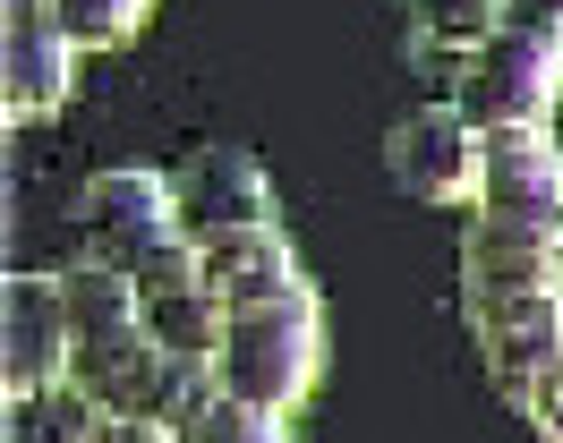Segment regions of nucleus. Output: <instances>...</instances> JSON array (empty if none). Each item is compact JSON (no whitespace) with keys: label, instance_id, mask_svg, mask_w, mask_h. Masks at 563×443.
<instances>
[{"label":"nucleus","instance_id":"f257e3e1","mask_svg":"<svg viewBox=\"0 0 563 443\" xmlns=\"http://www.w3.org/2000/svg\"><path fill=\"white\" fill-rule=\"evenodd\" d=\"M213 375H222V392L290 418L324 375V299H317V281H299V290H282V299H265V307H231V333H222Z\"/></svg>","mask_w":563,"mask_h":443},{"label":"nucleus","instance_id":"f03ea898","mask_svg":"<svg viewBox=\"0 0 563 443\" xmlns=\"http://www.w3.org/2000/svg\"><path fill=\"white\" fill-rule=\"evenodd\" d=\"M563 95V34L555 26H504L453 68V102L478 120V129H547V111Z\"/></svg>","mask_w":563,"mask_h":443},{"label":"nucleus","instance_id":"7ed1b4c3","mask_svg":"<svg viewBox=\"0 0 563 443\" xmlns=\"http://www.w3.org/2000/svg\"><path fill=\"white\" fill-rule=\"evenodd\" d=\"M385 170L419 204H470L478 213V170H487V129L461 102H419L385 129Z\"/></svg>","mask_w":563,"mask_h":443},{"label":"nucleus","instance_id":"20e7f679","mask_svg":"<svg viewBox=\"0 0 563 443\" xmlns=\"http://www.w3.org/2000/svg\"><path fill=\"white\" fill-rule=\"evenodd\" d=\"M163 239H179L172 170H95L77 188V247H86V265L137 273Z\"/></svg>","mask_w":563,"mask_h":443},{"label":"nucleus","instance_id":"39448f33","mask_svg":"<svg viewBox=\"0 0 563 443\" xmlns=\"http://www.w3.org/2000/svg\"><path fill=\"white\" fill-rule=\"evenodd\" d=\"M470 341L487 358L495 392L521 409L529 384L563 367V290H512V299H470Z\"/></svg>","mask_w":563,"mask_h":443},{"label":"nucleus","instance_id":"423d86ee","mask_svg":"<svg viewBox=\"0 0 563 443\" xmlns=\"http://www.w3.org/2000/svg\"><path fill=\"white\" fill-rule=\"evenodd\" d=\"M172 197H179V231L197 239V247L274 222V179H265V163L247 145H197V154H179Z\"/></svg>","mask_w":563,"mask_h":443},{"label":"nucleus","instance_id":"0eeeda50","mask_svg":"<svg viewBox=\"0 0 563 443\" xmlns=\"http://www.w3.org/2000/svg\"><path fill=\"white\" fill-rule=\"evenodd\" d=\"M478 213L529 222L563 239V145L547 129H487V170H478Z\"/></svg>","mask_w":563,"mask_h":443},{"label":"nucleus","instance_id":"6e6552de","mask_svg":"<svg viewBox=\"0 0 563 443\" xmlns=\"http://www.w3.org/2000/svg\"><path fill=\"white\" fill-rule=\"evenodd\" d=\"M0 324H9V392L60 384L69 358H77L69 273H9V290H0Z\"/></svg>","mask_w":563,"mask_h":443},{"label":"nucleus","instance_id":"1a4fd4ad","mask_svg":"<svg viewBox=\"0 0 563 443\" xmlns=\"http://www.w3.org/2000/svg\"><path fill=\"white\" fill-rule=\"evenodd\" d=\"M563 239L529 231V222H504V213H470V239H461V290L470 299H512V290H563Z\"/></svg>","mask_w":563,"mask_h":443},{"label":"nucleus","instance_id":"9d476101","mask_svg":"<svg viewBox=\"0 0 563 443\" xmlns=\"http://www.w3.org/2000/svg\"><path fill=\"white\" fill-rule=\"evenodd\" d=\"M308 273L290 256V239L274 222H256V231H231V239H206V290H222L231 307H265L282 290H299Z\"/></svg>","mask_w":563,"mask_h":443},{"label":"nucleus","instance_id":"9b49d317","mask_svg":"<svg viewBox=\"0 0 563 443\" xmlns=\"http://www.w3.org/2000/svg\"><path fill=\"white\" fill-rule=\"evenodd\" d=\"M9 120H35V111H60L77 95V52L43 18H18L9 26Z\"/></svg>","mask_w":563,"mask_h":443},{"label":"nucleus","instance_id":"f8f14e48","mask_svg":"<svg viewBox=\"0 0 563 443\" xmlns=\"http://www.w3.org/2000/svg\"><path fill=\"white\" fill-rule=\"evenodd\" d=\"M111 409L95 392H77L69 375L60 384H35V392H9V443H103Z\"/></svg>","mask_w":563,"mask_h":443},{"label":"nucleus","instance_id":"ddd939ff","mask_svg":"<svg viewBox=\"0 0 563 443\" xmlns=\"http://www.w3.org/2000/svg\"><path fill=\"white\" fill-rule=\"evenodd\" d=\"M393 9H401L419 60H470V52L512 18V0H393Z\"/></svg>","mask_w":563,"mask_h":443},{"label":"nucleus","instance_id":"4468645a","mask_svg":"<svg viewBox=\"0 0 563 443\" xmlns=\"http://www.w3.org/2000/svg\"><path fill=\"white\" fill-rule=\"evenodd\" d=\"M145 333L163 341L172 358H222V333H231V299L222 290H163V299H145Z\"/></svg>","mask_w":563,"mask_h":443},{"label":"nucleus","instance_id":"2eb2a0df","mask_svg":"<svg viewBox=\"0 0 563 443\" xmlns=\"http://www.w3.org/2000/svg\"><path fill=\"white\" fill-rule=\"evenodd\" d=\"M69 324H77V341H103V333L145 324L137 281H129V273H111V265H69Z\"/></svg>","mask_w":563,"mask_h":443},{"label":"nucleus","instance_id":"dca6fc26","mask_svg":"<svg viewBox=\"0 0 563 443\" xmlns=\"http://www.w3.org/2000/svg\"><path fill=\"white\" fill-rule=\"evenodd\" d=\"M145 18H154V0H43V26L69 52H120Z\"/></svg>","mask_w":563,"mask_h":443},{"label":"nucleus","instance_id":"f3484780","mask_svg":"<svg viewBox=\"0 0 563 443\" xmlns=\"http://www.w3.org/2000/svg\"><path fill=\"white\" fill-rule=\"evenodd\" d=\"M179 443H290V427H282V409H256V401H240V392H213V401L179 427Z\"/></svg>","mask_w":563,"mask_h":443},{"label":"nucleus","instance_id":"a211bd4d","mask_svg":"<svg viewBox=\"0 0 563 443\" xmlns=\"http://www.w3.org/2000/svg\"><path fill=\"white\" fill-rule=\"evenodd\" d=\"M129 281H137V299H163V290H197V281H206V247L179 231V239H163V247H154V256H145Z\"/></svg>","mask_w":563,"mask_h":443},{"label":"nucleus","instance_id":"6ab92c4d","mask_svg":"<svg viewBox=\"0 0 563 443\" xmlns=\"http://www.w3.org/2000/svg\"><path fill=\"white\" fill-rule=\"evenodd\" d=\"M521 418H529L547 443H563V367L547 375V384H529V392H521Z\"/></svg>","mask_w":563,"mask_h":443},{"label":"nucleus","instance_id":"aec40b11","mask_svg":"<svg viewBox=\"0 0 563 443\" xmlns=\"http://www.w3.org/2000/svg\"><path fill=\"white\" fill-rule=\"evenodd\" d=\"M103 443H179V427H154V418H111Z\"/></svg>","mask_w":563,"mask_h":443},{"label":"nucleus","instance_id":"412c9836","mask_svg":"<svg viewBox=\"0 0 563 443\" xmlns=\"http://www.w3.org/2000/svg\"><path fill=\"white\" fill-rule=\"evenodd\" d=\"M521 26H563V0H512Z\"/></svg>","mask_w":563,"mask_h":443},{"label":"nucleus","instance_id":"4be33fe9","mask_svg":"<svg viewBox=\"0 0 563 443\" xmlns=\"http://www.w3.org/2000/svg\"><path fill=\"white\" fill-rule=\"evenodd\" d=\"M555 256H563V247H555Z\"/></svg>","mask_w":563,"mask_h":443},{"label":"nucleus","instance_id":"5701e85b","mask_svg":"<svg viewBox=\"0 0 563 443\" xmlns=\"http://www.w3.org/2000/svg\"><path fill=\"white\" fill-rule=\"evenodd\" d=\"M555 34H563V26H555Z\"/></svg>","mask_w":563,"mask_h":443}]
</instances>
